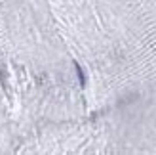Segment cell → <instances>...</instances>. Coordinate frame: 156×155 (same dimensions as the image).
<instances>
[{"mask_svg": "<svg viewBox=\"0 0 156 155\" xmlns=\"http://www.w3.org/2000/svg\"><path fill=\"white\" fill-rule=\"evenodd\" d=\"M74 69H76V75H78V81H80V86L84 88L86 86V75H84V71H82V67L78 65V63H74Z\"/></svg>", "mask_w": 156, "mask_h": 155, "instance_id": "1", "label": "cell"}]
</instances>
